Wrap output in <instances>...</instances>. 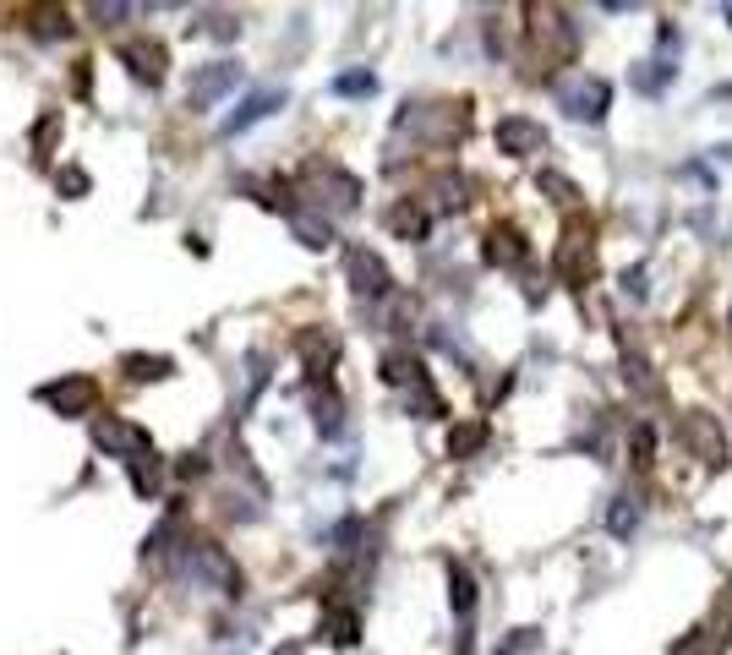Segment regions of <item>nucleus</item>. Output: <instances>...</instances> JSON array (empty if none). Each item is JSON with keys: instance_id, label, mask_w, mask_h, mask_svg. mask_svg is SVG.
<instances>
[{"instance_id": "423d86ee", "label": "nucleus", "mask_w": 732, "mask_h": 655, "mask_svg": "<svg viewBox=\"0 0 732 655\" xmlns=\"http://www.w3.org/2000/svg\"><path fill=\"white\" fill-rule=\"evenodd\" d=\"M498 148L514 153V159H531V153L547 148V127L531 121V115H509V121H498Z\"/></svg>"}, {"instance_id": "7ed1b4c3", "label": "nucleus", "mask_w": 732, "mask_h": 655, "mask_svg": "<svg viewBox=\"0 0 732 655\" xmlns=\"http://www.w3.org/2000/svg\"><path fill=\"white\" fill-rule=\"evenodd\" d=\"M678 437H683V449L694 458H705L711 470H722L728 464V432H722V421L711 415V410H689L683 415V426H678Z\"/></svg>"}, {"instance_id": "393cba45", "label": "nucleus", "mask_w": 732, "mask_h": 655, "mask_svg": "<svg viewBox=\"0 0 732 655\" xmlns=\"http://www.w3.org/2000/svg\"><path fill=\"white\" fill-rule=\"evenodd\" d=\"M333 88H339V93H372L378 82H372V71H344Z\"/></svg>"}, {"instance_id": "20e7f679", "label": "nucleus", "mask_w": 732, "mask_h": 655, "mask_svg": "<svg viewBox=\"0 0 732 655\" xmlns=\"http://www.w3.org/2000/svg\"><path fill=\"white\" fill-rule=\"evenodd\" d=\"M678 50H683L678 28L662 22V33H656V56H645V61L634 66V88H640V93H662L666 82H672V71H678Z\"/></svg>"}, {"instance_id": "aec40b11", "label": "nucleus", "mask_w": 732, "mask_h": 655, "mask_svg": "<svg viewBox=\"0 0 732 655\" xmlns=\"http://www.w3.org/2000/svg\"><path fill=\"white\" fill-rule=\"evenodd\" d=\"M481 443H487V426H481V421H475V426H454V437H449V454L465 458V454H475Z\"/></svg>"}, {"instance_id": "7c9ffc66", "label": "nucleus", "mask_w": 732, "mask_h": 655, "mask_svg": "<svg viewBox=\"0 0 732 655\" xmlns=\"http://www.w3.org/2000/svg\"><path fill=\"white\" fill-rule=\"evenodd\" d=\"M722 17H728V22H732V6H722Z\"/></svg>"}, {"instance_id": "6e6552de", "label": "nucleus", "mask_w": 732, "mask_h": 655, "mask_svg": "<svg viewBox=\"0 0 732 655\" xmlns=\"http://www.w3.org/2000/svg\"><path fill=\"white\" fill-rule=\"evenodd\" d=\"M93 443H99V449H110V454H121V458H142V454H148V432H142V426H127V421H110V415L93 426Z\"/></svg>"}, {"instance_id": "412c9836", "label": "nucleus", "mask_w": 732, "mask_h": 655, "mask_svg": "<svg viewBox=\"0 0 732 655\" xmlns=\"http://www.w3.org/2000/svg\"><path fill=\"white\" fill-rule=\"evenodd\" d=\"M541 192L552 196V202H563V208H574V202H580V187H574L569 175H552V170L541 175Z\"/></svg>"}, {"instance_id": "f257e3e1", "label": "nucleus", "mask_w": 732, "mask_h": 655, "mask_svg": "<svg viewBox=\"0 0 732 655\" xmlns=\"http://www.w3.org/2000/svg\"><path fill=\"white\" fill-rule=\"evenodd\" d=\"M552 273L574 290H585L596 279V224L591 219H569V230L552 246Z\"/></svg>"}, {"instance_id": "f3484780", "label": "nucleus", "mask_w": 732, "mask_h": 655, "mask_svg": "<svg viewBox=\"0 0 732 655\" xmlns=\"http://www.w3.org/2000/svg\"><path fill=\"white\" fill-rule=\"evenodd\" d=\"M301 355H307V366H312V372H329L333 339H323V333H301Z\"/></svg>"}, {"instance_id": "a211bd4d", "label": "nucleus", "mask_w": 732, "mask_h": 655, "mask_svg": "<svg viewBox=\"0 0 732 655\" xmlns=\"http://www.w3.org/2000/svg\"><path fill=\"white\" fill-rule=\"evenodd\" d=\"M383 377L389 383H421V361L415 355H383Z\"/></svg>"}, {"instance_id": "1a4fd4ad", "label": "nucleus", "mask_w": 732, "mask_h": 655, "mask_svg": "<svg viewBox=\"0 0 732 655\" xmlns=\"http://www.w3.org/2000/svg\"><path fill=\"white\" fill-rule=\"evenodd\" d=\"M344 268H350V284H355V295H383V290H389V268H383V258H378V252L355 246Z\"/></svg>"}, {"instance_id": "6ab92c4d", "label": "nucleus", "mask_w": 732, "mask_h": 655, "mask_svg": "<svg viewBox=\"0 0 732 655\" xmlns=\"http://www.w3.org/2000/svg\"><path fill=\"white\" fill-rule=\"evenodd\" d=\"M449 585H454V612H460V617H470V612H475V585H470V574L460 568V563L449 568Z\"/></svg>"}, {"instance_id": "b1692460", "label": "nucleus", "mask_w": 732, "mask_h": 655, "mask_svg": "<svg viewBox=\"0 0 732 655\" xmlns=\"http://www.w3.org/2000/svg\"><path fill=\"white\" fill-rule=\"evenodd\" d=\"M127 366H132V377H164L170 372L164 355H127Z\"/></svg>"}, {"instance_id": "0eeeda50", "label": "nucleus", "mask_w": 732, "mask_h": 655, "mask_svg": "<svg viewBox=\"0 0 732 655\" xmlns=\"http://www.w3.org/2000/svg\"><path fill=\"white\" fill-rule=\"evenodd\" d=\"M44 404H56L61 415H88L93 410V399H99V383L93 377H67V383H50V389H39Z\"/></svg>"}, {"instance_id": "f8f14e48", "label": "nucleus", "mask_w": 732, "mask_h": 655, "mask_svg": "<svg viewBox=\"0 0 732 655\" xmlns=\"http://www.w3.org/2000/svg\"><path fill=\"white\" fill-rule=\"evenodd\" d=\"M389 230H394L400 241H421V235H427V208H421V202L389 208Z\"/></svg>"}, {"instance_id": "a878e982", "label": "nucleus", "mask_w": 732, "mask_h": 655, "mask_svg": "<svg viewBox=\"0 0 732 655\" xmlns=\"http://www.w3.org/2000/svg\"><path fill=\"white\" fill-rule=\"evenodd\" d=\"M612 530H618V535H629V530H634V497H618V508H612Z\"/></svg>"}, {"instance_id": "ddd939ff", "label": "nucleus", "mask_w": 732, "mask_h": 655, "mask_svg": "<svg viewBox=\"0 0 732 655\" xmlns=\"http://www.w3.org/2000/svg\"><path fill=\"white\" fill-rule=\"evenodd\" d=\"M121 61H132V71L148 77V82L164 77V50H159V44H121Z\"/></svg>"}, {"instance_id": "cd10ccee", "label": "nucleus", "mask_w": 732, "mask_h": 655, "mask_svg": "<svg viewBox=\"0 0 732 655\" xmlns=\"http://www.w3.org/2000/svg\"><path fill=\"white\" fill-rule=\"evenodd\" d=\"M651 449H656V437H651V426H640L634 432V464H651Z\"/></svg>"}, {"instance_id": "9d476101", "label": "nucleus", "mask_w": 732, "mask_h": 655, "mask_svg": "<svg viewBox=\"0 0 732 655\" xmlns=\"http://www.w3.org/2000/svg\"><path fill=\"white\" fill-rule=\"evenodd\" d=\"M235 88V66L230 61H213V66H202L198 77H192V88H187V99L198 104V110H208L219 93H230Z\"/></svg>"}, {"instance_id": "2f4dec72", "label": "nucleus", "mask_w": 732, "mask_h": 655, "mask_svg": "<svg viewBox=\"0 0 732 655\" xmlns=\"http://www.w3.org/2000/svg\"><path fill=\"white\" fill-rule=\"evenodd\" d=\"M728 328H732V306H728Z\"/></svg>"}, {"instance_id": "c85d7f7f", "label": "nucleus", "mask_w": 732, "mask_h": 655, "mask_svg": "<svg viewBox=\"0 0 732 655\" xmlns=\"http://www.w3.org/2000/svg\"><path fill=\"white\" fill-rule=\"evenodd\" d=\"M623 290H629V295H645V268H629V273H623Z\"/></svg>"}, {"instance_id": "dca6fc26", "label": "nucleus", "mask_w": 732, "mask_h": 655, "mask_svg": "<svg viewBox=\"0 0 732 655\" xmlns=\"http://www.w3.org/2000/svg\"><path fill=\"white\" fill-rule=\"evenodd\" d=\"M273 104H279V93H252V99L241 104V115H230V131H247L252 121H263Z\"/></svg>"}, {"instance_id": "5701e85b", "label": "nucleus", "mask_w": 732, "mask_h": 655, "mask_svg": "<svg viewBox=\"0 0 732 655\" xmlns=\"http://www.w3.org/2000/svg\"><path fill=\"white\" fill-rule=\"evenodd\" d=\"M290 224H295V235H301L307 246H329V224H318V219H307V213H290Z\"/></svg>"}, {"instance_id": "2eb2a0df", "label": "nucleus", "mask_w": 732, "mask_h": 655, "mask_svg": "<svg viewBox=\"0 0 732 655\" xmlns=\"http://www.w3.org/2000/svg\"><path fill=\"white\" fill-rule=\"evenodd\" d=\"M732 634H711V628H694V634H683L678 645H672V655H722V645H728Z\"/></svg>"}, {"instance_id": "f03ea898", "label": "nucleus", "mask_w": 732, "mask_h": 655, "mask_svg": "<svg viewBox=\"0 0 732 655\" xmlns=\"http://www.w3.org/2000/svg\"><path fill=\"white\" fill-rule=\"evenodd\" d=\"M558 104L574 121H601L606 104H612V88H606V77H596V71H574V77L558 82Z\"/></svg>"}, {"instance_id": "4468645a", "label": "nucleus", "mask_w": 732, "mask_h": 655, "mask_svg": "<svg viewBox=\"0 0 732 655\" xmlns=\"http://www.w3.org/2000/svg\"><path fill=\"white\" fill-rule=\"evenodd\" d=\"M525 258V241H520V230H492L487 235V262H498V268H509V262H520Z\"/></svg>"}, {"instance_id": "9b49d317", "label": "nucleus", "mask_w": 732, "mask_h": 655, "mask_svg": "<svg viewBox=\"0 0 732 655\" xmlns=\"http://www.w3.org/2000/svg\"><path fill=\"white\" fill-rule=\"evenodd\" d=\"M535 17H541V22H535V39H541V44H552V56H558V61H569V56H574V44H580V39H574V28H569V11H535Z\"/></svg>"}, {"instance_id": "4be33fe9", "label": "nucleus", "mask_w": 732, "mask_h": 655, "mask_svg": "<svg viewBox=\"0 0 732 655\" xmlns=\"http://www.w3.org/2000/svg\"><path fill=\"white\" fill-rule=\"evenodd\" d=\"M323 628H329L333 645H355V628H361V623H355V612H333Z\"/></svg>"}, {"instance_id": "39448f33", "label": "nucleus", "mask_w": 732, "mask_h": 655, "mask_svg": "<svg viewBox=\"0 0 732 655\" xmlns=\"http://www.w3.org/2000/svg\"><path fill=\"white\" fill-rule=\"evenodd\" d=\"M187 574L208 590H235V568L213 541H187Z\"/></svg>"}, {"instance_id": "bb28decb", "label": "nucleus", "mask_w": 732, "mask_h": 655, "mask_svg": "<svg viewBox=\"0 0 732 655\" xmlns=\"http://www.w3.org/2000/svg\"><path fill=\"white\" fill-rule=\"evenodd\" d=\"M531 651H535V634H531V628H520L514 639H503V645H498V655H531Z\"/></svg>"}, {"instance_id": "c756f323", "label": "nucleus", "mask_w": 732, "mask_h": 655, "mask_svg": "<svg viewBox=\"0 0 732 655\" xmlns=\"http://www.w3.org/2000/svg\"><path fill=\"white\" fill-rule=\"evenodd\" d=\"M716 99H728V104H732V82H722V88H716Z\"/></svg>"}]
</instances>
